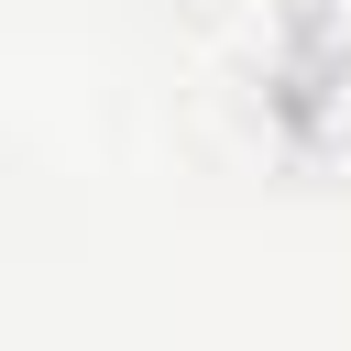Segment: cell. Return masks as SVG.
Returning <instances> with one entry per match:
<instances>
[{
	"instance_id": "1",
	"label": "cell",
	"mask_w": 351,
	"mask_h": 351,
	"mask_svg": "<svg viewBox=\"0 0 351 351\" xmlns=\"http://www.w3.org/2000/svg\"><path fill=\"white\" fill-rule=\"evenodd\" d=\"M274 121H285V143H296V154L351 165V66H285Z\"/></svg>"
},
{
	"instance_id": "2",
	"label": "cell",
	"mask_w": 351,
	"mask_h": 351,
	"mask_svg": "<svg viewBox=\"0 0 351 351\" xmlns=\"http://www.w3.org/2000/svg\"><path fill=\"white\" fill-rule=\"evenodd\" d=\"M285 66H351V0H285Z\"/></svg>"
}]
</instances>
